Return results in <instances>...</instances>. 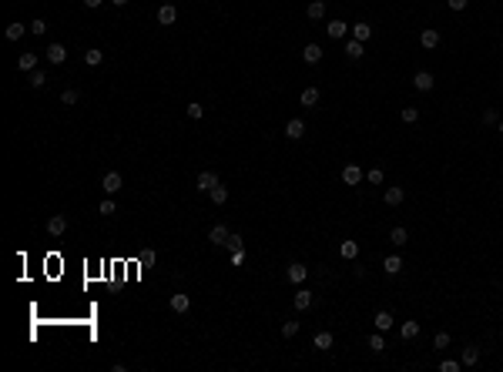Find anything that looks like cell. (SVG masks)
Instances as JSON below:
<instances>
[{
  "mask_svg": "<svg viewBox=\"0 0 503 372\" xmlns=\"http://www.w3.org/2000/svg\"><path fill=\"white\" fill-rule=\"evenodd\" d=\"M362 178H366V171L359 168V164H346V168H342V181H346V184H352V188H356Z\"/></svg>",
  "mask_w": 503,
  "mask_h": 372,
  "instance_id": "3957f363",
  "label": "cell"
},
{
  "mask_svg": "<svg viewBox=\"0 0 503 372\" xmlns=\"http://www.w3.org/2000/svg\"><path fill=\"white\" fill-rule=\"evenodd\" d=\"M399 332H402V338H416L419 336V322H402Z\"/></svg>",
  "mask_w": 503,
  "mask_h": 372,
  "instance_id": "f546056e",
  "label": "cell"
},
{
  "mask_svg": "<svg viewBox=\"0 0 503 372\" xmlns=\"http://www.w3.org/2000/svg\"><path fill=\"white\" fill-rule=\"evenodd\" d=\"M64 232H67V218H64V214H51V218H47V235L61 238Z\"/></svg>",
  "mask_w": 503,
  "mask_h": 372,
  "instance_id": "7a4b0ae2",
  "label": "cell"
},
{
  "mask_svg": "<svg viewBox=\"0 0 503 372\" xmlns=\"http://www.w3.org/2000/svg\"><path fill=\"white\" fill-rule=\"evenodd\" d=\"M372 326L379 328V332H389V328L396 326V318H392L389 312H386V308H382V312H376V318H372Z\"/></svg>",
  "mask_w": 503,
  "mask_h": 372,
  "instance_id": "ba28073f",
  "label": "cell"
},
{
  "mask_svg": "<svg viewBox=\"0 0 503 372\" xmlns=\"http://www.w3.org/2000/svg\"><path fill=\"white\" fill-rule=\"evenodd\" d=\"M171 308H175V312H188V308H191V298H188V295H171Z\"/></svg>",
  "mask_w": 503,
  "mask_h": 372,
  "instance_id": "4316f807",
  "label": "cell"
},
{
  "mask_svg": "<svg viewBox=\"0 0 503 372\" xmlns=\"http://www.w3.org/2000/svg\"><path fill=\"white\" fill-rule=\"evenodd\" d=\"M101 60H104V54H101L98 47H91V50H84V64H88V68H98Z\"/></svg>",
  "mask_w": 503,
  "mask_h": 372,
  "instance_id": "83f0119b",
  "label": "cell"
},
{
  "mask_svg": "<svg viewBox=\"0 0 503 372\" xmlns=\"http://www.w3.org/2000/svg\"><path fill=\"white\" fill-rule=\"evenodd\" d=\"M446 4H449V10H463L469 0H446Z\"/></svg>",
  "mask_w": 503,
  "mask_h": 372,
  "instance_id": "f6af8a7d",
  "label": "cell"
},
{
  "mask_svg": "<svg viewBox=\"0 0 503 372\" xmlns=\"http://www.w3.org/2000/svg\"><path fill=\"white\" fill-rule=\"evenodd\" d=\"M188 118H195V121H198V118H205V104L191 101V104H188Z\"/></svg>",
  "mask_w": 503,
  "mask_h": 372,
  "instance_id": "d6a6232c",
  "label": "cell"
},
{
  "mask_svg": "<svg viewBox=\"0 0 503 372\" xmlns=\"http://www.w3.org/2000/svg\"><path fill=\"white\" fill-rule=\"evenodd\" d=\"M389 242H392L396 248H399V245H406V242H409V232H406L402 225H396V228L389 232Z\"/></svg>",
  "mask_w": 503,
  "mask_h": 372,
  "instance_id": "603a6c76",
  "label": "cell"
},
{
  "mask_svg": "<svg viewBox=\"0 0 503 372\" xmlns=\"http://www.w3.org/2000/svg\"><path fill=\"white\" fill-rule=\"evenodd\" d=\"M114 212H118V204H114L111 198H104V202H101V214H114Z\"/></svg>",
  "mask_w": 503,
  "mask_h": 372,
  "instance_id": "7bdbcfd3",
  "label": "cell"
},
{
  "mask_svg": "<svg viewBox=\"0 0 503 372\" xmlns=\"http://www.w3.org/2000/svg\"><path fill=\"white\" fill-rule=\"evenodd\" d=\"M459 362H463V366H476V362H480V349H476V346H466L463 356H459Z\"/></svg>",
  "mask_w": 503,
  "mask_h": 372,
  "instance_id": "7402d4cb",
  "label": "cell"
},
{
  "mask_svg": "<svg viewBox=\"0 0 503 372\" xmlns=\"http://www.w3.org/2000/svg\"><path fill=\"white\" fill-rule=\"evenodd\" d=\"M402 121H406V124L419 121V111H416V108H402Z\"/></svg>",
  "mask_w": 503,
  "mask_h": 372,
  "instance_id": "74e56055",
  "label": "cell"
},
{
  "mask_svg": "<svg viewBox=\"0 0 503 372\" xmlns=\"http://www.w3.org/2000/svg\"><path fill=\"white\" fill-rule=\"evenodd\" d=\"M114 7H128V0H111Z\"/></svg>",
  "mask_w": 503,
  "mask_h": 372,
  "instance_id": "c3c4849f",
  "label": "cell"
},
{
  "mask_svg": "<svg viewBox=\"0 0 503 372\" xmlns=\"http://www.w3.org/2000/svg\"><path fill=\"white\" fill-rule=\"evenodd\" d=\"M305 278H309V268H305V265H299V262H295V265H289V282H292V285H302Z\"/></svg>",
  "mask_w": 503,
  "mask_h": 372,
  "instance_id": "30bf717a",
  "label": "cell"
},
{
  "mask_svg": "<svg viewBox=\"0 0 503 372\" xmlns=\"http://www.w3.org/2000/svg\"><path fill=\"white\" fill-rule=\"evenodd\" d=\"M382 272H386V275H399V272H402V258H399V255H389V258L382 262Z\"/></svg>",
  "mask_w": 503,
  "mask_h": 372,
  "instance_id": "ffe728a7",
  "label": "cell"
},
{
  "mask_svg": "<svg viewBox=\"0 0 503 372\" xmlns=\"http://www.w3.org/2000/svg\"><path fill=\"white\" fill-rule=\"evenodd\" d=\"M382 198H386V204H399L402 198H406V192H402V188H386Z\"/></svg>",
  "mask_w": 503,
  "mask_h": 372,
  "instance_id": "f1b7e54d",
  "label": "cell"
},
{
  "mask_svg": "<svg viewBox=\"0 0 503 372\" xmlns=\"http://www.w3.org/2000/svg\"><path fill=\"white\" fill-rule=\"evenodd\" d=\"M295 332H299V322H282V336L285 338H292Z\"/></svg>",
  "mask_w": 503,
  "mask_h": 372,
  "instance_id": "ab89813d",
  "label": "cell"
},
{
  "mask_svg": "<svg viewBox=\"0 0 503 372\" xmlns=\"http://www.w3.org/2000/svg\"><path fill=\"white\" fill-rule=\"evenodd\" d=\"M121 184H124V178H121V174H118V171H108V174H104V181H101V188H104V192H108V194L121 192Z\"/></svg>",
  "mask_w": 503,
  "mask_h": 372,
  "instance_id": "277c9868",
  "label": "cell"
},
{
  "mask_svg": "<svg viewBox=\"0 0 503 372\" xmlns=\"http://www.w3.org/2000/svg\"><path fill=\"white\" fill-rule=\"evenodd\" d=\"M346 54H349V60H359V57H362V44H359V40H349Z\"/></svg>",
  "mask_w": 503,
  "mask_h": 372,
  "instance_id": "4dcf8cb0",
  "label": "cell"
},
{
  "mask_svg": "<svg viewBox=\"0 0 503 372\" xmlns=\"http://www.w3.org/2000/svg\"><path fill=\"white\" fill-rule=\"evenodd\" d=\"M47 60H51V64H64L67 60V47L64 44H51L47 47Z\"/></svg>",
  "mask_w": 503,
  "mask_h": 372,
  "instance_id": "9c48e42d",
  "label": "cell"
},
{
  "mask_svg": "<svg viewBox=\"0 0 503 372\" xmlns=\"http://www.w3.org/2000/svg\"><path fill=\"white\" fill-rule=\"evenodd\" d=\"M31 34L44 37V34H47V24H44V20H34V24H31Z\"/></svg>",
  "mask_w": 503,
  "mask_h": 372,
  "instance_id": "b9f144b4",
  "label": "cell"
},
{
  "mask_svg": "<svg viewBox=\"0 0 503 372\" xmlns=\"http://www.w3.org/2000/svg\"><path fill=\"white\" fill-rule=\"evenodd\" d=\"M302 134H305V121H299V118H289V124H285V138H289V141H299Z\"/></svg>",
  "mask_w": 503,
  "mask_h": 372,
  "instance_id": "8992f818",
  "label": "cell"
},
{
  "mask_svg": "<svg viewBox=\"0 0 503 372\" xmlns=\"http://www.w3.org/2000/svg\"><path fill=\"white\" fill-rule=\"evenodd\" d=\"M195 184H198V192H205V194H208V192L215 188V184H218V174H215V171H201Z\"/></svg>",
  "mask_w": 503,
  "mask_h": 372,
  "instance_id": "52a82bcc",
  "label": "cell"
},
{
  "mask_svg": "<svg viewBox=\"0 0 503 372\" xmlns=\"http://www.w3.org/2000/svg\"><path fill=\"white\" fill-rule=\"evenodd\" d=\"M305 14H309V20H322L325 17V4L322 0H312V4L305 7Z\"/></svg>",
  "mask_w": 503,
  "mask_h": 372,
  "instance_id": "44dd1931",
  "label": "cell"
},
{
  "mask_svg": "<svg viewBox=\"0 0 503 372\" xmlns=\"http://www.w3.org/2000/svg\"><path fill=\"white\" fill-rule=\"evenodd\" d=\"M292 302H295V308H299V312H305V308L312 305V292H309V288H299V292H295V298H292Z\"/></svg>",
  "mask_w": 503,
  "mask_h": 372,
  "instance_id": "ac0fdd59",
  "label": "cell"
},
{
  "mask_svg": "<svg viewBox=\"0 0 503 372\" xmlns=\"http://www.w3.org/2000/svg\"><path fill=\"white\" fill-rule=\"evenodd\" d=\"M419 44H423L426 50H433V47L439 44V34H436L433 27H423V34H419Z\"/></svg>",
  "mask_w": 503,
  "mask_h": 372,
  "instance_id": "9a60e30c",
  "label": "cell"
},
{
  "mask_svg": "<svg viewBox=\"0 0 503 372\" xmlns=\"http://www.w3.org/2000/svg\"><path fill=\"white\" fill-rule=\"evenodd\" d=\"M433 346H436V349H446V346H449V336H446V332H436Z\"/></svg>",
  "mask_w": 503,
  "mask_h": 372,
  "instance_id": "60d3db41",
  "label": "cell"
},
{
  "mask_svg": "<svg viewBox=\"0 0 503 372\" xmlns=\"http://www.w3.org/2000/svg\"><path fill=\"white\" fill-rule=\"evenodd\" d=\"M500 134H503V121H500Z\"/></svg>",
  "mask_w": 503,
  "mask_h": 372,
  "instance_id": "681fc988",
  "label": "cell"
},
{
  "mask_svg": "<svg viewBox=\"0 0 503 372\" xmlns=\"http://www.w3.org/2000/svg\"><path fill=\"white\" fill-rule=\"evenodd\" d=\"M208 198H212L215 204H225V202H228V188H225L222 181H218V184H215L212 192H208Z\"/></svg>",
  "mask_w": 503,
  "mask_h": 372,
  "instance_id": "cb8c5ba5",
  "label": "cell"
},
{
  "mask_svg": "<svg viewBox=\"0 0 503 372\" xmlns=\"http://www.w3.org/2000/svg\"><path fill=\"white\" fill-rule=\"evenodd\" d=\"M84 7H91V10H98V7H101V0H84Z\"/></svg>",
  "mask_w": 503,
  "mask_h": 372,
  "instance_id": "7dc6e473",
  "label": "cell"
},
{
  "mask_svg": "<svg viewBox=\"0 0 503 372\" xmlns=\"http://www.w3.org/2000/svg\"><path fill=\"white\" fill-rule=\"evenodd\" d=\"M78 98H81V94H78L74 88H67L64 94H61V101H64V104H78Z\"/></svg>",
  "mask_w": 503,
  "mask_h": 372,
  "instance_id": "8d00e7d4",
  "label": "cell"
},
{
  "mask_svg": "<svg viewBox=\"0 0 503 372\" xmlns=\"http://www.w3.org/2000/svg\"><path fill=\"white\" fill-rule=\"evenodd\" d=\"M339 255H342L346 262H356L359 258V245L356 242H342V245H339Z\"/></svg>",
  "mask_w": 503,
  "mask_h": 372,
  "instance_id": "d6986e66",
  "label": "cell"
},
{
  "mask_svg": "<svg viewBox=\"0 0 503 372\" xmlns=\"http://www.w3.org/2000/svg\"><path fill=\"white\" fill-rule=\"evenodd\" d=\"M17 70H24V74L37 70V54H21L17 57Z\"/></svg>",
  "mask_w": 503,
  "mask_h": 372,
  "instance_id": "2e32d148",
  "label": "cell"
},
{
  "mask_svg": "<svg viewBox=\"0 0 503 372\" xmlns=\"http://www.w3.org/2000/svg\"><path fill=\"white\" fill-rule=\"evenodd\" d=\"M302 60H305V64H319V60H322V47H319V44H305Z\"/></svg>",
  "mask_w": 503,
  "mask_h": 372,
  "instance_id": "7c38bea8",
  "label": "cell"
},
{
  "mask_svg": "<svg viewBox=\"0 0 503 372\" xmlns=\"http://www.w3.org/2000/svg\"><path fill=\"white\" fill-rule=\"evenodd\" d=\"M228 235H232V232H228L225 225H215L212 232H208V242H212V245H225V242H228Z\"/></svg>",
  "mask_w": 503,
  "mask_h": 372,
  "instance_id": "5bb4252c",
  "label": "cell"
},
{
  "mask_svg": "<svg viewBox=\"0 0 503 372\" xmlns=\"http://www.w3.org/2000/svg\"><path fill=\"white\" fill-rule=\"evenodd\" d=\"M369 349H372V352H382V349H386V342H382V336H379V328H376V332H372V336H369Z\"/></svg>",
  "mask_w": 503,
  "mask_h": 372,
  "instance_id": "1f68e13d",
  "label": "cell"
},
{
  "mask_svg": "<svg viewBox=\"0 0 503 372\" xmlns=\"http://www.w3.org/2000/svg\"><path fill=\"white\" fill-rule=\"evenodd\" d=\"M24 30H31V27H24V24H7V30H4V37L7 40H21Z\"/></svg>",
  "mask_w": 503,
  "mask_h": 372,
  "instance_id": "484cf974",
  "label": "cell"
},
{
  "mask_svg": "<svg viewBox=\"0 0 503 372\" xmlns=\"http://www.w3.org/2000/svg\"><path fill=\"white\" fill-rule=\"evenodd\" d=\"M242 245H245V242H242V235H238V232H232V235H228V242H225V248H228V252H235V248H242Z\"/></svg>",
  "mask_w": 503,
  "mask_h": 372,
  "instance_id": "836d02e7",
  "label": "cell"
},
{
  "mask_svg": "<svg viewBox=\"0 0 503 372\" xmlns=\"http://www.w3.org/2000/svg\"><path fill=\"white\" fill-rule=\"evenodd\" d=\"M332 332H315V338H312V346L315 349H332Z\"/></svg>",
  "mask_w": 503,
  "mask_h": 372,
  "instance_id": "d4e9b609",
  "label": "cell"
},
{
  "mask_svg": "<svg viewBox=\"0 0 503 372\" xmlns=\"http://www.w3.org/2000/svg\"><path fill=\"white\" fill-rule=\"evenodd\" d=\"M175 20H178V10H175V4H161V7H158V24L171 27Z\"/></svg>",
  "mask_w": 503,
  "mask_h": 372,
  "instance_id": "5b68a950",
  "label": "cell"
},
{
  "mask_svg": "<svg viewBox=\"0 0 503 372\" xmlns=\"http://www.w3.org/2000/svg\"><path fill=\"white\" fill-rule=\"evenodd\" d=\"M439 369H443V372H459V369H463V362H456V359H443V362H439Z\"/></svg>",
  "mask_w": 503,
  "mask_h": 372,
  "instance_id": "e575fe53",
  "label": "cell"
},
{
  "mask_svg": "<svg viewBox=\"0 0 503 372\" xmlns=\"http://www.w3.org/2000/svg\"><path fill=\"white\" fill-rule=\"evenodd\" d=\"M47 84V78L41 74V70H31V88H44Z\"/></svg>",
  "mask_w": 503,
  "mask_h": 372,
  "instance_id": "f35d334b",
  "label": "cell"
},
{
  "mask_svg": "<svg viewBox=\"0 0 503 372\" xmlns=\"http://www.w3.org/2000/svg\"><path fill=\"white\" fill-rule=\"evenodd\" d=\"M349 30H352V24H346V20H329L325 24V34L332 37V40H342Z\"/></svg>",
  "mask_w": 503,
  "mask_h": 372,
  "instance_id": "6da1fadb",
  "label": "cell"
},
{
  "mask_svg": "<svg viewBox=\"0 0 503 372\" xmlns=\"http://www.w3.org/2000/svg\"><path fill=\"white\" fill-rule=\"evenodd\" d=\"M483 121L493 124V121H496V111H493V108H486V111H483Z\"/></svg>",
  "mask_w": 503,
  "mask_h": 372,
  "instance_id": "bcb514c9",
  "label": "cell"
},
{
  "mask_svg": "<svg viewBox=\"0 0 503 372\" xmlns=\"http://www.w3.org/2000/svg\"><path fill=\"white\" fill-rule=\"evenodd\" d=\"M433 84H436V80H433V74H429V70H419V74L413 78V88H416V90H433Z\"/></svg>",
  "mask_w": 503,
  "mask_h": 372,
  "instance_id": "8fae6325",
  "label": "cell"
},
{
  "mask_svg": "<svg viewBox=\"0 0 503 372\" xmlns=\"http://www.w3.org/2000/svg\"><path fill=\"white\" fill-rule=\"evenodd\" d=\"M369 37H372V27H369L366 20H362V24H352V40H359V44H366Z\"/></svg>",
  "mask_w": 503,
  "mask_h": 372,
  "instance_id": "4fadbf2b",
  "label": "cell"
},
{
  "mask_svg": "<svg viewBox=\"0 0 503 372\" xmlns=\"http://www.w3.org/2000/svg\"><path fill=\"white\" fill-rule=\"evenodd\" d=\"M242 262H245V252H242V248H235V252H232V265H235V268H238Z\"/></svg>",
  "mask_w": 503,
  "mask_h": 372,
  "instance_id": "ee69618b",
  "label": "cell"
},
{
  "mask_svg": "<svg viewBox=\"0 0 503 372\" xmlns=\"http://www.w3.org/2000/svg\"><path fill=\"white\" fill-rule=\"evenodd\" d=\"M299 101H302V108H315L319 104V88H305L299 94Z\"/></svg>",
  "mask_w": 503,
  "mask_h": 372,
  "instance_id": "e0dca14e",
  "label": "cell"
},
{
  "mask_svg": "<svg viewBox=\"0 0 503 372\" xmlns=\"http://www.w3.org/2000/svg\"><path fill=\"white\" fill-rule=\"evenodd\" d=\"M366 178H369V184H382V168H369Z\"/></svg>",
  "mask_w": 503,
  "mask_h": 372,
  "instance_id": "d590c367",
  "label": "cell"
}]
</instances>
